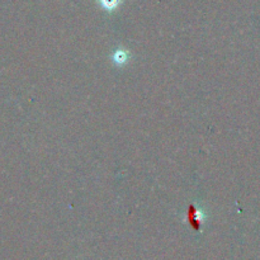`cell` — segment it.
Wrapping results in <instances>:
<instances>
[{"label": "cell", "instance_id": "1", "mask_svg": "<svg viewBox=\"0 0 260 260\" xmlns=\"http://www.w3.org/2000/svg\"><path fill=\"white\" fill-rule=\"evenodd\" d=\"M99 4L106 10L112 12V10L117 9V7L121 4V0H99Z\"/></svg>", "mask_w": 260, "mask_h": 260}, {"label": "cell", "instance_id": "2", "mask_svg": "<svg viewBox=\"0 0 260 260\" xmlns=\"http://www.w3.org/2000/svg\"><path fill=\"white\" fill-rule=\"evenodd\" d=\"M128 60V56L126 55L124 51H117L113 56V61L117 63V65H123L124 62H127Z\"/></svg>", "mask_w": 260, "mask_h": 260}]
</instances>
